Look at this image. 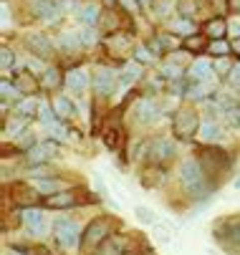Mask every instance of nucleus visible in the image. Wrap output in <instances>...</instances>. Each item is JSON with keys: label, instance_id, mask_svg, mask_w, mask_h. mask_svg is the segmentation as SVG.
Segmentation results:
<instances>
[{"label": "nucleus", "instance_id": "cd10ccee", "mask_svg": "<svg viewBox=\"0 0 240 255\" xmlns=\"http://www.w3.org/2000/svg\"><path fill=\"white\" fill-rule=\"evenodd\" d=\"M157 43L162 46V51H175V48L180 46V41H177L175 33H159V35H157Z\"/></svg>", "mask_w": 240, "mask_h": 255}, {"label": "nucleus", "instance_id": "864d4df0", "mask_svg": "<svg viewBox=\"0 0 240 255\" xmlns=\"http://www.w3.org/2000/svg\"><path fill=\"white\" fill-rule=\"evenodd\" d=\"M28 255H51V253H48L46 248H36V250H33V253L28 250Z\"/></svg>", "mask_w": 240, "mask_h": 255}, {"label": "nucleus", "instance_id": "412c9836", "mask_svg": "<svg viewBox=\"0 0 240 255\" xmlns=\"http://www.w3.org/2000/svg\"><path fill=\"white\" fill-rule=\"evenodd\" d=\"M225 28H228V25H225V20H223V18H213V20L205 23L202 33L208 35L210 41H218V38H223V35H225Z\"/></svg>", "mask_w": 240, "mask_h": 255}, {"label": "nucleus", "instance_id": "5701e85b", "mask_svg": "<svg viewBox=\"0 0 240 255\" xmlns=\"http://www.w3.org/2000/svg\"><path fill=\"white\" fill-rule=\"evenodd\" d=\"M53 112L58 119H71L74 117V101L71 99H66V96H56L53 101Z\"/></svg>", "mask_w": 240, "mask_h": 255}, {"label": "nucleus", "instance_id": "a878e982", "mask_svg": "<svg viewBox=\"0 0 240 255\" xmlns=\"http://www.w3.org/2000/svg\"><path fill=\"white\" fill-rule=\"evenodd\" d=\"M58 46L63 51H76L81 46V33H74V30H63L61 38H58Z\"/></svg>", "mask_w": 240, "mask_h": 255}, {"label": "nucleus", "instance_id": "0eeeda50", "mask_svg": "<svg viewBox=\"0 0 240 255\" xmlns=\"http://www.w3.org/2000/svg\"><path fill=\"white\" fill-rule=\"evenodd\" d=\"M23 228H25V233L30 235V238H43L46 233H48V220H46V215L33 205V207H25L23 210Z\"/></svg>", "mask_w": 240, "mask_h": 255}, {"label": "nucleus", "instance_id": "79ce46f5", "mask_svg": "<svg viewBox=\"0 0 240 255\" xmlns=\"http://www.w3.org/2000/svg\"><path fill=\"white\" fill-rule=\"evenodd\" d=\"M213 68H215V74H230V71H233V66H228L225 58H220L218 63H213Z\"/></svg>", "mask_w": 240, "mask_h": 255}, {"label": "nucleus", "instance_id": "393cba45", "mask_svg": "<svg viewBox=\"0 0 240 255\" xmlns=\"http://www.w3.org/2000/svg\"><path fill=\"white\" fill-rule=\"evenodd\" d=\"M15 197H13V202L18 205V207H33V200H36V195H33V190H28V187H23V185H15Z\"/></svg>", "mask_w": 240, "mask_h": 255}, {"label": "nucleus", "instance_id": "f704fd0d", "mask_svg": "<svg viewBox=\"0 0 240 255\" xmlns=\"http://www.w3.org/2000/svg\"><path fill=\"white\" fill-rule=\"evenodd\" d=\"M41 122L46 124V127H51L53 122H56V112H53V106H48V104H41Z\"/></svg>", "mask_w": 240, "mask_h": 255}, {"label": "nucleus", "instance_id": "9b49d317", "mask_svg": "<svg viewBox=\"0 0 240 255\" xmlns=\"http://www.w3.org/2000/svg\"><path fill=\"white\" fill-rule=\"evenodd\" d=\"M25 43H28V48H30V53L33 56H38V58H51L53 56V41L48 38V35H43V33H28L25 35Z\"/></svg>", "mask_w": 240, "mask_h": 255}, {"label": "nucleus", "instance_id": "6ab92c4d", "mask_svg": "<svg viewBox=\"0 0 240 255\" xmlns=\"http://www.w3.org/2000/svg\"><path fill=\"white\" fill-rule=\"evenodd\" d=\"M33 187H36L41 195H56V192L66 190V182H61L56 177H38V179H33Z\"/></svg>", "mask_w": 240, "mask_h": 255}, {"label": "nucleus", "instance_id": "423d86ee", "mask_svg": "<svg viewBox=\"0 0 240 255\" xmlns=\"http://www.w3.org/2000/svg\"><path fill=\"white\" fill-rule=\"evenodd\" d=\"M172 129H175V134L180 139L190 141L195 134H200V117H197V112H195V109H180V112L175 114V119H172Z\"/></svg>", "mask_w": 240, "mask_h": 255}, {"label": "nucleus", "instance_id": "09e8293b", "mask_svg": "<svg viewBox=\"0 0 240 255\" xmlns=\"http://www.w3.org/2000/svg\"><path fill=\"white\" fill-rule=\"evenodd\" d=\"M228 10H233V13H240V0H228Z\"/></svg>", "mask_w": 240, "mask_h": 255}, {"label": "nucleus", "instance_id": "c85d7f7f", "mask_svg": "<svg viewBox=\"0 0 240 255\" xmlns=\"http://www.w3.org/2000/svg\"><path fill=\"white\" fill-rule=\"evenodd\" d=\"M208 51H210L213 56H218V58H225V56L233 51V46H228L223 38H218V41H210V43H208Z\"/></svg>", "mask_w": 240, "mask_h": 255}, {"label": "nucleus", "instance_id": "4c0bfd02", "mask_svg": "<svg viewBox=\"0 0 240 255\" xmlns=\"http://www.w3.org/2000/svg\"><path fill=\"white\" fill-rule=\"evenodd\" d=\"M15 141H18V147H23L25 152L36 147V136H33V131H25V134H23V136H18Z\"/></svg>", "mask_w": 240, "mask_h": 255}, {"label": "nucleus", "instance_id": "c756f323", "mask_svg": "<svg viewBox=\"0 0 240 255\" xmlns=\"http://www.w3.org/2000/svg\"><path fill=\"white\" fill-rule=\"evenodd\" d=\"M61 84H63V79L58 74V68H46L43 71V86L53 89V86H61Z\"/></svg>", "mask_w": 240, "mask_h": 255}, {"label": "nucleus", "instance_id": "c9c22d12", "mask_svg": "<svg viewBox=\"0 0 240 255\" xmlns=\"http://www.w3.org/2000/svg\"><path fill=\"white\" fill-rule=\"evenodd\" d=\"M96 41H99V35H96L94 25H89V28H84V30H81V43H84V46H89V48H91Z\"/></svg>", "mask_w": 240, "mask_h": 255}, {"label": "nucleus", "instance_id": "5fc2aeb1", "mask_svg": "<svg viewBox=\"0 0 240 255\" xmlns=\"http://www.w3.org/2000/svg\"><path fill=\"white\" fill-rule=\"evenodd\" d=\"M233 51H235V56H240V38L233 41Z\"/></svg>", "mask_w": 240, "mask_h": 255}, {"label": "nucleus", "instance_id": "e433bc0d", "mask_svg": "<svg viewBox=\"0 0 240 255\" xmlns=\"http://www.w3.org/2000/svg\"><path fill=\"white\" fill-rule=\"evenodd\" d=\"M185 48L187 51H202V48H208V43H205V38H200V35H190L185 41Z\"/></svg>", "mask_w": 240, "mask_h": 255}, {"label": "nucleus", "instance_id": "de8ad7c7", "mask_svg": "<svg viewBox=\"0 0 240 255\" xmlns=\"http://www.w3.org/2000/svg\"><path fill=\"white\" fill-rule=\"evenodd\" d=\"M5 255H28V250H23V248H8Z\"/></svg>", "mask_w": 240, "mask_h": 255}, {"label": "nucleus", "instance_id": "f257e3e1", "mask_svg": "<svg viewBox=\"0 0 240 255\" xmlns=\"http://www.w3.org/2000/svg\"><path fill=\"white\" fill-rule=\"evenodd\" d=\"M180 185L192 200H205V197H210V192L215 190L208 172L202 169L200 159H185L180 164Z\"/></svg>", "mask_w": 240, "mask_h": 255}, {"label": "nucleus", "instance_id": "6e6552de", "mask_svg": "<svg viewBox=\"0 0 240 255\" xmlns=\"http://www.w3.org/2000/svg\"><path fill=\"white\" fill-rule=\"evenodd\" d=\"M175 144H172V139H167V136H157L154 141H149V149H147V154H149V162H154V164H162V162H169L175 157Z\"/></svg>", "mask_w": 240, "mask_h": 255}, {"label": "nucleus", "instance_id": "f3484780", "mask_svg": "<svg viewBox=\"0 0 240 255\" xmlns=\"http://www.w3.org/2000/svg\"><path fill=\"white\" fill-rule=\"evenodd\" d=\"M76 205H79V197L71 190H63V192L46 197V207H51V210H68V207H76Z\"/></svg>", "mask_w": 240, "mask_h": 255}, {"label": "nucleus", "instance_id": "ea45409f", "mask_svg": "<svg viewBox=\"0 0 240 255\" xmlns=\"http://www.w3.org/2000/svg\"><path fill=\"white\" fill-rule=\"evenodd\" d=\"M48 131H51L56 139H66V127H63L61 122H53V124L48 127Z\"/></svg>", "mask_w": 240, "mask_h": 255}, {"label": "nucleus", "instance_id": "a19ab883", "mask_svg": "<svg viewBox=\"0 0 240 255\" xmlns=\"http://www.w3.org/2000/svg\"><path fill=\"white\" fill-rule=\"evenodd\" d=\"M41 61L43 58H38V56L28 58V71H30V74H41V71H46V68H41Z\"/></svg>", "mask_w": 240, "mask_h": 255}, {"label": "nucleus", "instance_id": "f03ea898", "mask_svg": "<svg viewBox=\"0 0 240 255\" xmlns=\"http://www.w3.org/2000/svg\"><path fill=\"white\" fill-rule=\"evenodd\" d=\"M213 235L218 238L220 248L228 255H240V215L238 217H223L213 225Z\"/></svg>", "mask_w": 240, "mask_h": 255}, {"label": "nucleus", "instance_id": "20e7f679", "mask_svg": "<svg viewBox=\"0 0 240 255\" xmlns=\"http://www.w3.org/2000/svg\"><path fill=\"white\" fill-rule=\"evenodd\" d=\"M81 228H79V223L76 220H71V217H56L53 220V235H56V240L63 245V248H76V245H81Z\"/></svg>", "mask_w": 240, "mask_h": 255}, {"label": "nucleus", "instance_id": "49530a36", "mask_svg": "<svg viewBox=\"0 0 240 255\" xmlns=\"http://www.w3.org/2000/svg\"><path fill=\"white\" fill-rule=\"evenodd\" d=\"M136 58H139V61H149V58H152V53H149V51H144V48H136Z\"/></svg>", "mask_w": 240, "mask_h": 255}, {"label": "nucleus", "instance_id": "9d476101", "mask_svg": "<svg viewBox=\"0 0 240 255\" xmlns=\"http://www.w3.org/2000/svg\"><path fill=\"white\" fill-rule=\"evenodd\" d=\"M215 106L220 109V117L230 129H240V101H235L230 96H220Z\"/></svg>", "mask_w": 240, "mask_h": 255}, {"label": "nucleus", "instance_id": "4d7b16f0", "mask_svg": "<svg viewBox=\"0 0 240 255\" xmlns=\"http://www.w3.org/2000/svg\"><path fill=\"white\" fill-rule=\"evenodd\" d=\"M235 187H240V177H238V179H235Z\"/></svg>", "mask_w": 240, "mask_h": 255}, {"label": "nucleus", "instance_id": "ddd939ff", "mask_svg": "<svg viewBox=\"0 0 240 255\" xmlns=\"http://www.w3.org/2000/svg\"><path fill=\"white\" fill-rule=\"evenodd\" d=\"M159 117H162V109H159L152 99L136 101V106H134V119L139 122V124H154Z\"/></svg>", "mask_w": 240, "mask_h": 255}, {"label": "nucleus", "instance_id": "13d9d810", "mask_svg": "<svg viewBox=\"0 0 240 255\" xmlns=\"http://www.w3.org/2000/svg\"><path fill=\"white\" fill-rule=\"evenodd\" d=\"M109 3H112V0H109Z\"/></svg>", "mask_w": 240, "mask_h": 255}, {"label": "nucleus", "instance_id": "b1692460", "mask_svg": "<svg viewBox=\"0 0 240 255\" xmlns=\"http://www.w3.org/2000/svg\"><path fill=\"white\" fill-rule=\"evenodd\" d=\"M13 81H15V89L23 91V94H30L33 89H36V79H33V74H30L28 68H25V71H18Z\"/></svg>", "mask_w": 240, "mask_h": 255}, {"label": "nucleus", "instance_id": "6e6d98bb", "mask_svg": "<svg viewBox=\"0 0 240 255\" xmlns=\"http://www.w3.org/2000/svg\"><path fill=\"white\" fill-rule=\"evenodd\" d=\"M139 3H144V5H149V3H154V0H139Z\"/></svg>", "mask_w": 240, "mask_h": 255}, {"label": "nucleus", "instance_id": "8fccbe9b", "mask_svg": "<svg viewBox=\"0 0 240 255\" xmlns=\"http://www.w3.org/2000/svg\"><path fill=\"white\" fill-rule=\"evenodd\" d=\"M61 5H63V10H74L76 0H61Z\"/></svg>", "mask_w": 240, "mask_h": 255}, {"label": "nucleus", "instance_id": "3c124183", "mask_svg": "<svg viewBox=\"0 0 240 255\" xmlns=\"http://www.w3.org/2000/svg\"><path fill=\"white\" fill-rule=\"evenodd\" d=\"M8 3H3V28H8Z\"/></svg>", "mask_w": 240, "mask_h": 255}, {"label": "nucleus", "instance_id": "4468645a", "mask_svg": "<svg viewBox=\"0 0 240 255\" xmlns=\"http://www.w3.org/2000/svg\"><path fill=\"white\" fill-rule=\"evenodd\" d=\"M126 248H129L126 235H109L104 243L94 250V255H124Z\"/></svg>", "mask_w": 240, "mask_h": 255}, {"label": "nucleus", "instance_id": "7ed1b4c3", "mask_svg": "<svg viewBox=\"0 0 240 255\" xmlns=\"http://www.w3.org/2000/svg\"><path fill=\"white\" fill-rule=\"evenodd\" d=\"M112 217H94L89 223V228L84 230V238H81V248L84 250H96L101 243H104L109 235H112Z\"/></svg>", "mask_w": 240, "mask_h": 255}, {"label": "nucleus", "instance_id": "7c9ffc66", "mask_svg": "<svg viewBox=\"0 0 240 255\" xmlns=\"http://www.w3.org/2000/svg\"><path fill=\"white\" fill-rule=\"evenodd\" d=\"M25 122H28V119H23V117H20V119H15V122H8V124H5V136H10V134H13V139H18V136L23 134V129H20V127H25Z\"/></svg>", "mask_w": 240, "mask_h": 255}, {"label": "nucleus", "instance_id": "aec40b11", "mask_svg": "<svg viewBox=\"0 0 240 255\" xmlns=\"http://www.w3.org/2000/svg\"><path fill=\"white\" fill-rule=\"evenodd\" d=\"M56 141H46V144H36L33 149H28V159L33 162V164H43L51 154H56Z\"/></svg>", "mask_w": 240, "mask_h": 255}, {"label": "nucleus", "instance_id": "37998d69", "mask_svg": "<svg viewBox=\"0 0 240 255\" xmlns=\"http://www.w3.org/2000/svg\"><path fill=\"white\" fill-rule=\"evenodd\" d=\"M154 235H157V240H159V243H169V233H167V228L154 225Z\"/></svg>", "mask_w": 240, "mask_h": 255}, {"label": "nucleus", "instance_id": "39448f33", "mask_svg": "<svg viewBox=\"0 0 240 255\" xmlns=\"http://www.w3.org/2000/svg\"><path fill=\"white\" fill-rule=\"evenodd\" d=\"M200 164H202L205 172H208V177H210L213 185H215V174L220 177L223 172H228V169L233 167L230 157H228L223 149H205V152L200 154Z\"/></svg>", "mask_w": 240, "mask_h": 255}, {"label": "nucleus", "instance_id": "58836bf2", "mask_svg": "<svg viewBox=\"0 0 240 255\" xmlns=\"http://www.w3.org/2000/svg\"><path fill=\"white\" fill-rule=\"evenodd\" d=\"M162 74H164L167 79H182V76H185V71H182L180 66H172V63H167V66H162Z\"/></svg>", "mask_w": 240, "mask_h": 255}, {"label": "nucleus", "instance_id": "c03bdc74", "mask_svg": "<svg viewBox=\"0 0 240 255\" xmlns=\"http://www.w3.org/2000/svg\"><path fill=\"white\" fill-rule=\"evenodd\" d=\"M121 5H124L126 10H134V13H136V5H139V0H121Z\"/></svg>", "mask_w": 240, "mask_h": 255}, {"label": "nucleus", "instance_id": "4be33fe9", "mask_svg": "<svg viewBox=\"0 0 240 255\" xmlns=\"http://www.w3.org/2000/svg\"><path fill=\"white\" fill-rule=\"evenodd\" d=\"M18 114L23 117V119H30V117H36V114H41V104L33 99V96H28V99H20L18 101Z\"/></svg>", "mask_w": 240, "mask_h": 255}, {"label": "nucleus", "instance_id": "2eb2a0df", "mask_svg": "<svg viewBox=\"0 0 240 255\" xmlns=\"http://www.w3.org/2000/svg\"><path fill=\"white\" fill-rule=\"evenodd\" d=\"M63 84H66L68 89H74L76 94H81V91L89 89L91 79H89V74H86L84 68H68V71H66V76H63Z\"/></svg>", "mask_w": 240, "mask_h": 255}, {"label": "nucleus", "instance_id": "f8f14e48", "mask_svg": "<svg viewBox=\"0 0 240 255\" xmlns=\"http://www.w3.org/2000/svg\"><path fill=\"white\" fill-rule=\"evenodd\" d=\"M94 91L99 96H112L117 91V74H114L112 68L94 71Z\"/></svg>", "mask_w": 240, "mask_h": 255}, {"label": "nucleus", "instance_id": "2f4dec72", "mask_svg": "<svg viewBox=\"0 0 240 255\" xmlns=\"http://www.w3.org/2000/svg\"><path fill=\"white\" fill-rule=\"evenodd\" d=\"M134 215L139 217V223H144V225H157V215H154V212H149L147 207H136V210H134Z\"/></svg>", "mask_w": 240, "mask_h": 255}, {"label": "nucleus", "instance_id": "473e14b6", "mask_svg": "<svg viewBox=\"0 0 240 255\" xmlns=\"http://www.w3.org/2000/svg\"><path fill=\"white\" fill-rule=\"evenodd\" d=\"M192 30H195V25H192L187 18H182V20H177V23L172 25V33H175V35H190Z\"/></svg>", "mask_w": 240, "mask_h": 255}, {"label": "nucleus", "instance_id": "603ef678", "mask_svg": "<svg viewBox=\"0 0 240 255\" xmlns=\"http://www.w3.org/2000/svg\"><path fill=\"white\" fill-rule=\"evenodd\" d=\"M230 33L235 35V38H240V23H233V25H230Z\"/></svg>", "mask_w": 240, "mask_h": 255}, {"label": "nucleus", "instance_id": "dca6fc26", "mask_svg": "<svg viewBox=\"0 0 240 255\" xmlns=\"http://www.w3.org/2000/svg\"><path fill=\"white\" fill-rule=\"evenodd\" d=\"M202 141H208V144H213V141H220L223 139V127H220V122L218 119H213V117H205L202 122H200V134H197Z\"/></svg>", "mask_w": 240, "mask_h": 255}, {"label": "nucleus", "instance_id": "1a4fd4ad", "mask_svg": "<svg viewBox=\"0 0 240 255\" xmlns=\"http://www.w3.org/2000/svg\"><path fill=\"white\" fill-rule=\"evenodd\" d=\"M63 13L61 0H33V15L41 18L43 23H56Z\"/></svg>", "mask_w": 240, "mask_h": 255}, {"label": "nucleus", "instance_id": "a211bd4d", "mask_svg": "<svg viewBox=\"0 0 240 255\" xmlns=\"http://www.w3.org/2000/svg\"><path fill=\"white\" fill-rule=\"evenodd\" d=\"M213 74H215L213 63H208L205 58H197V61L192 63V68H190V81H200V84H208V81L213 79Z\"/></svg>", "mask_w": 240, "mask_h": 255}, {"label": "nucleus", "instance_id": "72a5a7b5", "mask_svg": "<svg viewBox=\"0 0 240 255\" xmlns=\"http://www.w3.org/2000/svg\"><path fill=\"white\" fill-rule=\"evenodd\" d=\"M13 63H15V53L5 46V48H3V56H0V66H3V71L8 74V71L13 68Z\"/></svg>", "mask_w": 240, "mask_h": 255}, {"label": "nucleus", "instance_id": "bb28decb", "mask_svg": "<svg viewBox=\"0 0 240 255\" xmlns=\"http://www.w3.org/2000/svg\"><path fill=\"white\" fill-rule=\"evenodd\" d=\"M99 15H101V8L96 3H89V5H84L79 10V20L86 23V25H96L99 23Z\"/></svg>", "mask_w": 240, "mask_h": 255}, {"label": "nucleus", "instance_id": "a18cd8bd", "mask_svg": "<svg viewBox=\"0 0 240 255\" xmlns=\"http://www.w3.org/2000/svg\"><path fill=\"white\" fill-rule=\"evenodd\" d=\"M169 13V5H167V0H162V3H157V15H167Z\"/></svg>", "mask_w": 240, "mask_h": 255}]
</instances>
